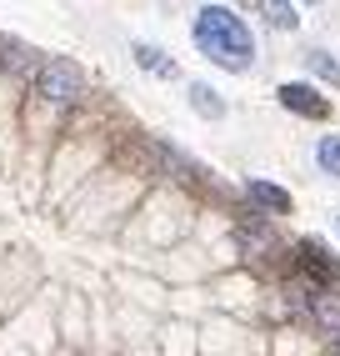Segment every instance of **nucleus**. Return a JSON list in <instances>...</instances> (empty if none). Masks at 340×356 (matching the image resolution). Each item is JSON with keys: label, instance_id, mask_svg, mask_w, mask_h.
I'll return each mask as SVG.
<instances>
[{"label": "nucleus", "instance_id": "6e6552de", "mask_svg": "<svg viewBox=\"0 0 340 356\" xmlns=\"http://www.w3.org/2000/svg\"><path fill=\"white\" fill-rule=\"evenodd\" d=\"M310 321L321 331H330V337H340V296L335 291H315L310 296Z\"/></svg>", "mask_w": 340, "mask_h": 356}, {"label": "nucleus", "instance_id": "2eb2a0df", "mask_svg": "<svg viewBox=\"0 0 340 356\" xmlns=\"http://www.w3.org/2000/svg\"><path fill=\"white\" fill-rule=\"evenodd\" d=\"M310 6H315V0H310Z\"/></svg>", "mask_w": 340, "mask_h": 356}, {"label": "nucleus", "instance_id": "9b49d317", "mask_svg": "<svg viewBox=\"0 0 340 356\" xmlns=\"http://www.w3.org/2000/svg\"><path fill=\"white\" fill-rule=\"evenodd\" d=\"M235 241L246 246V256H265L275 241H271V231H260V226H235Z\"/></svg>", "mask_w": 340, "mask_h": 356}, {"label": "nucleus", "instance_id": "f03ea898", "mask_svg": "<svg viewBox=\"0 0 340 356\" xmlns=\"http://www.w3.org/2000/svg\"><path fill=\"white\" fill-rule=\"evenodd\" d=\"M35 90H40L45 106H76L85 96V76H80L76 60L51 56V60H40V70H35Z\"/></svg>", "mask_w": 340, "mask_h": 356}, {"label": "nucleus", "instance_id": "39448f33", "mask_svg": "<svg viewBox=\"0 0 340 356\" xmlns=\"http://www.w3.org/2000/svg\"><path fill=\"white\" fill-rule=\"evenodd\" d=\"M0 70H10V76H35V70H40V56L31 51L26 40L0 35Z\"/></svg>", "mask_w": 340, "mask_h": 356}, {"label": "nucleus", "instance_id": "20e7f679", "mask_svg": "<svg viewBox=\"0 0 340 356\" xmlns=\"http://www.w3.org/2000/svg\"><path fill=\"white\" fill-rule=\"evenodd\" d=\"M296 261H300V271H305L310 281H321V286H335V281H340V261H335L321 241H300Z\"/></svg>", "mask_w": 340, "mask_h": 356}, {"label": "nucleus", "instance_id": "4468645a", "mask_svg": "<svg viewBox=\"0 0 340 356\" xmlns=\"http://www.w3.org/2000/svg\"><path fill=\"white\" fill-rule=\"evenodd\" d=\"M330 351H335V356H340V337H335V346H330Z\"/></svg>", "mask_w": 340, "mask_h": 356}, {"label": "nucleus", "instance_id": "423d86ee", "mask_svg": "<svg viewBox=\"0 0 340 356\" xmlns=\"http://www.w3.org/2000/svg\"><path fill=\"white\" fill-rule=\"evenodd\" d=\"M246 196L260 206V211H271V216H290V191L285 186H275V181H246Z\"/></svg>", "mask_w": 340, "mask_h": 356}, {"label": "nucleus", "instance_id": "f8f14e48", "mask_svg": "<svg viewBox=\"0 0 340 356\" xmlns=\"http://www.w3.org/2000/svg\"><path fill=\"white\" fill-rule=\"evenodd\" d=\"M315 165H321L325 176H340V136H321V146H315Z\"/></svg>", "mask_w": 340, "mask_h": 356}, {"label": "nucleus", "instance_id": "1a4fd4ad", "mask_svg": "<svg viewBox=\"0 0 340 356\" xmlns=\"http://www.w3.org/2000/svg\"><path fill=\"white\" fill-rule=\"evenodd\" d=\"M185 96H190V111L205 115V121H221V115H226V101L215 96V86H205V81H190Z\"/></svg>", "mask_w": 340, "mask_h": 356}, {"label": "nucleus", "instance_id": "0eeeda50", "mask_svg": "<svg viewBox=\"0 0 340 356\" xmlns=\"http://www.w3.org/2000/svg\"><path fill=\"white\" fill-rule=\"evenodd\" d=\"M130 56H135V65H140V70H151V76H160V81H176V60H170L160 45L135 40V45H130Z\"/></svg>", "mask_w": 340, "mask_h": 356}, {"label": "nucleus", "instance_id": "ddd939ff", "mask_svg": "<svg viewBox=\"0 0 340 356\" xmlns=\"http://www.w3.org/2000/svg\"><path fill=\"white\" fill-rule=\"evenodd\" d=\"M305 65L315 70L321 81H330V86H340V60L330 56V51H305Z\"/></svg>", "mask_w": 340, "mask_h": 356}, {"label": "nucleus", "instance_id": "7ed1b4c3", "mask_svg": "<svg viewBox=\"0 0 340 356\" xmlns=\"http://www.w3.org/2000/svg\"><path fill=\"white\" fill-rule=\"evenodd\" d=\"M275 96H280V106H285L290 115H305V121H325V115H330V101H325L315 86H305V81H285Z\"/></svg>", "mask_w": 340, "mask_h": 356}, {"label": "nucleus", "instance_id": "f257e3e1", "mask_svg": "<svg viewBox=\"0 0 340 356\" xmlns=\"http://www.w3.org/2000/svg\"><path fill=\"white\" fill-rule=\"evenodd\" d=\"M190 35H196L201 56H205L210 65L230 70V76H240V70L255 65V35H250L246 20H240L235 10H226V6H201Z\"/></svg>", "mask_w": 340, "mask_h": 356}, {"label": "nucleus", "instance_id": "9d476101", "mask_svg": "<svg viewBox=\"0 0 340 356\" xmlns=\"http://www.w3.org/2000/svg\"><path fill=\"white\" fill-rule=\"evenodd\" d=\"M260 20L275 31H296L300 26V10L290 6V0H260Z\"/></svg>", "mask_w": 340, "mask_h": 356}]
</instances>
